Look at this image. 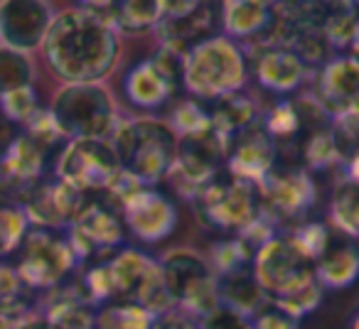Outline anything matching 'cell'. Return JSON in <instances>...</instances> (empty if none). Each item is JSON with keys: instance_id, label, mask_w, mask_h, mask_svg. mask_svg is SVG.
Wrapping results in <instances>:
<instances>
[{"instance_id": "48", "label": "cell", "mask_w": 359, "mask_h": 329, "mask_svg": "<svg viewBox=\"0 0 359 329\" xmlns=\"http://www.w3.org/2000/svg\"><path fill=\"white\" fill-rule=\"evenodd\" d=\"M347 50H349V57H352V59H357V62H359V25H357V30H354L352 40H349Z\"/></svg>"}, {"instance_id": "14", "label": "cell", "mask_w": 359, "mask_h": 329, "mask_svg": "<svg viewBox=\"0 0 359 329\" xmlns=\"http://www.w3.org/2000/svg\"><path fill=\"white\" fill-rule=\"evenodd\" d=\"M84 200L86 195H81L79 190L69 187L67 182L57 180V177H52V180L42 177L37 185H32L18 200V204L22 206L30 226L62 231V229H69V224L79 214Z\"/></svg>"}, {"instance_id": "10", "label": "cell", "mask_w": 359, "mask_h": 329, "mask_svg": "<svg viewBox=\"0 0 359 329\" xmlns=\"http://www.w3.org/2000/svg\"><path fill=\"white\" fill-rule=\"evenodd\" d=\"M185 55L160 45L150 59L135 64L123 79V94L130 106L153 111L185 89Z\"/></svg>"}, {"instance_id": "29", "label": "cell", "mask_w": 359, "mask_h": 329, "mask_svg": "<svg viewBox=\"0 0 359 329\" xmlns=\"http://www.w3.org/2000/svg\"><path fill=\"white\" fill-rule=\"evenodd\" d=\"M330 216L332 224L339 229V234L349 239H359V185L357 182L342 180L337 185L330 202Z\"/></svg>"}, {"instance_id": "51", "label": "cell", "mask_w": 359, "mask_h": 329, "mask_svg": "<svg viewBox=\"0 0 359 329\" xmlns=\"http://www.w3.org/2000/svg\"><path fill=\"white\" fill-rule=\"evenodd\" d=\"M273 6H283V3H288V0H271Z\"/></svg>"}, {"instance_id": "25", "label": "cell", "mask_w": 359, "mask_h": 329, "mask_svg": "<svg viewBox=\"0 0 359 329\" xmlns=\"http://www.w3.org/2000/svg\"><path fill=\"white\" fill-rule=\"evenodd\" d=\"M207 113H210L212 130L219 133L226 143H231L236 135H241L244 130H249L251 125L259 123V108H256L254 101L241 94V91L210 101V104H207Z\"/></svg>"}, {"instance_id": "49", "label": "cell", "mask_w": 359, "mask_h": 329, "mask_svg": "<svg viewBox=\"0 0 359 329\" xmlns=\"http://www.w3.org/2000/svg\"><path fill=\"white\" fill-rule=\"evenodd\" d=\"M13 133H11V123H8L3 115H0V140H11Z\"/></svg>"}, {"instance_id": "39", "label": "cell", "mask_w": 359, "mask_h": 329, "mask_svg": "<svg viewBox=\"0 0 359 329\" xmlns=\"http://www.w3.org/2000/svg\"><path fill=\"white\" fill-rule=\"evenodd\" d=\"M22 133L30 135L32 140H37V143H40L42 148H47V150H55L57 145L65 140V135L60 133L55 118H52L50 108H40V111H37V113L32 115V118L27 120L25 125H22Z\"/></svg>"}, {"instance_id": "44", "label": "cell", "mask_w": 359, "mask_h": 329, "mask_svg": "<svg viewBox=\"0 0 359 329\" xmlns=\"http://www.w3.org/2000/svg\"><path fill=\"white\" fill-rule=\"evenodd\" d=\"M153 329H200V327H197L195 317H190V314H185V312H175V309H170V312H163V314L155 317Z\"/></svg>"}, {"instance_id": "17", "label": "cell", "mask_w": 359, "mask_h": 329, "mask_svg": "<svg viewBox=\"0 0 359 329\" xmlns=\"http://www.w3.org/2000/svg\"><path fill=\"white\" fill-rule=\"evenodd\" d=\"M52 18L45 0H0V42L30 55L42 47Z\"/></svg>"}, {"instance_id": "18", "label": "cell", "mask_w": 359, "mask_h": 329, "mask_svg": "<svg viewBox=\"0 0 359 329\" xmlns=\"http://www.w3.org/2000/svg\"><path fill=\"white\" fill-rule=\"evenodd\" d=\"M313 99L330 118L359 108V62L349 55L330 57L315 76Z\"/></svg>"}, {"instance_id": "28", "label": "cell", "mask_w": 359, "mask_h": 329, "mask_svg": "<svg viewBox=\"0 0 359 329\" xmlns=\"http://www.w3.org/2000/svg\"><path fill=\"white\" fill-rule=\"evenodd\" d=\"M158 314L130 300L106 302L96 309V329H153Z\"/></svg>"}, {"instance_id": "42", "label": "cell", "mask_w": 359, "mask_h": 329, "mask_svg": "<svg viewBox=\"0 0 359 329\" xmlns=\"http://www.w3.org/2000/svg\"><path fill=\"white\" fill-rule=\"evenodd\" d=\"M25 293H30V290L22 285L15 265L3 263V260H0V302L15 300V298H20V295H25Z\"/></svg>"}, {"instance_id": "46", "label": "cell", "mask_w": 359, "mask_h": 329, "mask_svg": "<svg viewBox=\"0 0 359 329\" xmlns=\"http://www.w3.org/2000/svg\"><path fill=\"white\" fill-rule=\"evenodd\" d=\"M81 8H86V10H94V13H109L111 8H114L116 0H79Z\"/></svg>"}, {"instance_id": "23", "label": "cell", "mask_w": 359, "mask_h": 329, "mask_svg": "<svg viewBox=\"0 0 359 329\" xmlns=\"http://www.w3.org/2000/svg\"><path fill=\"white\" fill-rule=\"evenodd\" d=\"M106 265H109L111 283H114V298L130 300V302H135L143 285L160 268L158 260L135 248H118L111 258H106Z\"/></svg>"}, {"instance_id": "7", "label": "cell", "mask_w": 359, "mask_h": 329, "mask_svg": "<svg viewBox=\"0 0 359 329\" xmlns=\"http://www.w3.org/2000/svg\"><path fill=\"white\" fill-rule=\"evenodd\" d=\"M165 288L177 309L202 317L219 304V275L202 253L192 248H172L160 260Z\"/></svg>"}, {"instance_id": "12", "label": "cell", "mask_w": 359, "mask_h": 329, "mask_svg": "<svg viewBox=\"0 0 359 329\" xmlns=\"http://www.w3.org/2000/svg\"><path fill=\"white\" fill-rule=\"evenodd\" d=\"M259 197H261V216L278 224H295L305 221L310 206L315 204V182L310 175L298 167H276L271 175H266L259 182Z\"/></svg>"}, {"instance_id": "9", "label": "cell", "mask_w": 359, "mask_h": 329, "mask_svg": "<svg viewBox=\"0 0 359 329\" xmlns=\"http://www.w3.org/2000/svg\"><path fill=\"white\" fill-rule=\"evenodd\" d=\"M126 239V224L114 202L94 200L86 195L79 214L67 229V241L79 260H106L121 248Z\"/></svg>"}, {"instance_id": "32", "label": "cell", "mask_w": 359, "mask_h": 329, "mask_svg": "<svg viewBox=\"0 0 359 329\" xmlns=\"http://www.w3.org/2000/svg\"><path fill=\"white\" fill-rule=\"evenodd\" d=\"M298 150H300V158H303L308 170H325V167H330V164L342 162V155H339L330 125L313 130V133L300 143Z\"/></svg>"}, {"instance_id": "37", "label": "cell", "mask_w": 359, "mask_h": 329, "mask_svg": "<svg viewBox=\"0 0 359 329\" xmlns=\"http://www.w3.org/2000/svg\"><path fill=\"white\" fill-rule=\"evenodd\" d=\"M288 236L313 263H315V258L327 248L330 239H332V234H330V229L323 221H300Z\"/></svg>"}, {"instance_id": "26", "label": "cell", "mask_w": 359, "mask_h": 329, "mask_svg": "<svg viewBox=\"0 0 359 329\" xmlns=\"http://www.w3.org/2000/svg\"><path fill=\"white\" fill-rule=\"evenodd\" d=\"M269 295L261 288V283L256 280L254 270L244 268L236 270V273L222 275L219 278V302L226 307L236 309L244 317H254L266 302H269Z\"/></svg>"}, {"instance_id": "20", "label": "cell", "mask_w": 359, "mask_h": 329, "mask_svg": "<svg viewBox=\"0 0 359 329\" xmlns=\"http://www.w3.org/2000/svg\"><path fill=\"white\" fill-rule=\"evenodd\" d=\"M254 74L264 89L273 94H290L300 89L308 76V66L288 47H266L254 57Z\"/></svg>"}, {"instance_id": "3", "label": "cell", "mask_w": 359, "mask_h": 329, "mask_svg": "<svg viewBox=\"0 0 359 329\" xmlns=\"http://www.w3.org/2000/svg\"><path fill=\"white\" fill-rule=\"evenodd\" d=\"M249 62L239 42L215 35L185 52V89L192 99L210 104L244 89Z\"/></svg>"}, {"instance_id": "13", "label": "cell", "mask_w": 359, "mask_h": 329, "mask_svg": "<svg viewBox=\"0 0 359 329\" xmlns=\"http://www.w3.org/2000/svg\"><path fill=\"white\" fill-rule=\"evenodd\" d=\"M251 270L271 300L315 278V263L293 244L288 234H276L269 244L261 246L254 255Z\"/></svg>"}, {"instance_id": "2", "label": "cell", "mask_w": 359, "mask_h": 329, "mask_svg": "<svg viewBox=\"0 0 359 329\" xmlns=\"http://www.w3.org/2000/svg\"><path fill=\"white\" fill-rule=\"evenodd\" d=\"M121 170L138 185L150 187L168 180L177 158L180 138L163 118H130L116 125L111 135Z\"/></svg>"}, {"instance_id": "45", "label": "cell", "mask_w": 359, "mask_h": 329, "mask_svg": "<svg viewBox=\"0 0 359 329\" xmlns=\"http://www.w3.org/2000/svg\"><path fill=\"white\" fill-rule=\"evenodd\" d=\"M344 180L359 185V155H352V158L344 160Z\"/></svg>"}, {"instance_id": "41", "label": "cell", "mask_w": 359, "mask_h": 329, "mask_svg": "<svg viewBox=\"0 0 359 329\" xmlns=\"http://www.w3.org/2000/svg\"><path fill=\"white\" fill-rule=\"evenodd\" d=\"M251 327L254 329H300V319L276 304L273 300L264 304L259 312L251 317Z\"/></svg>"}, {"instance_id": "33", "label": "cell", "mask_w": 359, "mask_h": 329, "mask_svg": "<svg viewBox=\"0 0 359 329\" xmlns=\"http://www.w3.org/2000/svg\"><path fill=\"white\" fill-rule=\"evenodd\" d=\"M35 81V64L30 55L0 45V94H8Z\"/></svg>"}, {"instance_id": "36", "label": "cell", "mask_w": 359, "mask_h": 329, "mask_svg": "<svg viewBox=\"0 0 359 329\" xmlns=\"http://www.w3.org/2000/svg\"><path fill=\"white\" fill-rule=\"evenodd\" d=\"M323 298H325V288L320 285L318 278H313V280H308V283L293 288L290 293L280 295V298H273V302L280 304L283 309H288V312L295 314L298 319H303L323 304Z\"/></svg>"}, {"instance_id": "24", "label": "cell", "mask_w": 359, "mask_h": 329, "mask_svg": "<svg viewBox=\"0 0 359 329\" xmlns=\"http://www.w3.org/2000/svg\"><path fill=\"white\" fill-rule=\"evenodd\" d=\"M40 312L52 329H96V309L81 300L74 283L50 290Z\"/></svg>"}, {"instance_id": "1", "label": "cell", "mask_w": 359, "mask_h": 329, "mask_svg": "<svg viewBox=\"0 0 359 329\" xmlns=\"http://www.w3.org/2000/svg\"><path fill=\"white\" fill-rule=\"evenodd\" d=\"M40 50L65 84H101L118 64L121 40L104 13L69 8L52 18Z\"/></svg>"}, {"instance_id": "15", "label": "cell", "mask_w": 359, "mask_h": 329, "mask_svg": "<svg viewBox=\"0 0 359 329\" xmlns=\"http://www.w3.org/2000/svg\"><path fill=\"white\" fill-rule=\"evenodd\" d=\"M52 150L42 148L30 135L15 133L0 153V200L18 202L32 185L45 177Z\"/></svg>"}, {"instance_id": "50", "label": "cell", "mask_w": 359, "mask_h": 329, "mask_svg": "<svg viewBox=\"0 0 359 329\" xmlns=\"http://www.w3.org/2000/svg\"><path fill=\"white\" fill-rule=\"evenodd\" d=\"M347 329H359V312L352 317V322H349V327Z\"/></svg>"}, {"instance_id": "43", "label": "cell", "mask_w": 359, "mask_h": 329, "mask_svg": "<svg viewBox=\"0 0 359 329\" xmlns=\"http://www.w3.org/2000/svg\"><path fill=\"white\" fill-rule=\"evenodd\" d=\"M207 0H163V20H180V18L192 15L195 10H200Z\"/></svg>"}, {"instance_id": "31", "label": "cell", "mask_w": 359, "mask_h": 329, "mask_svg": "<svg viewBox=\"0 0 359 329\" xmlns=\"http://www.w3.org/2000/svg\"><path fill=\"white\" fill-rule=\"evenodd\" d=\"M254 255L256 251L251 246L244 244V239L239 236H231V239H222L219 244L212 246V253H210V263L215 268V273L219 275H229L236 273V270H244L254 265Z\"/></svg>"}, {"instance_id": "38", "label": "cell", "mask_w": 359, "mask_h": 329, "mask_svg": "<svg viewBox=\"0 0 359 329\" xmlns=\"http://www.w3.org/2000/svg\"><path fill=\"white\" fill-rule=\"evenodd\" d=\"M330 130H332L334 143H337V150L342 155V162L352 155H359V108L337 115Z\"/></svg>"}, {"instance_id": "8", "label": "cell", "mask_w": 359, "mask_h": 329, "mask_svg": "<svg viewBox=\"0 0 359 329\" xmlns=\"http://www.w3.org/2000/svg\"><path fill=\"white\" fill-rule=\"evenodd\" d=\"M121 164L111 140H65L55 162V177L81 195H104L121 175Z\"/></svg>"}, {"instance_id": "6", "label": "cell", "mask_w": 359, "mask_h": 329, "mask_svg": "<svg viewBox=\"0 0 359 329\" xmlns=\"http://www.w3.org/2000/svg\"><path fill=\"white\" fill-rule=\"evenodd\" d=\"M13 265L30 293H50L69 280L79 265V258L67 236H62L60 231L32 226L20 248L15 251Z\"/></svg>"}, {"instance_id": "21", "label": "cell", "mask_w": 359, "mask_h": 329, "mask_svg": "<svg viewBox=\"0 0 359 329\" xmlns=\"http://www.w3.org/2000/svg\"><path fill=\"white\" fill-rule=\"evenodd\" d=\"M315 278L323 288L342 290L359 280V246L354 239L339 234L330 239L327 248L315 258Z\"/></svg>"}, {"instance_id": "30", "label": "cell", "mask_w": 359, "mask_h": 329, "mask_svg": "<svg viewBox=\"0 0 359 329\" xmlns=\"http://www.w3.org/2000/svg\"><path fill=\"white\" fill-rule=\"evenodd\" d=\"M30 229V221L18 202L0 200V260L15 255Z\"/></svg>"}, {"instance_id": "5", "label": "cell", "mask_w": 359, "mask_h": 329, "mask_svg": "<svg viewBox=\"0 0 359 329\" xmlns=\"http://www.w3.org/2000/svg\"><path fill=\"white\" fill-rule=\"evenodd\" d=\"M190 202L200 224L215 231L239 234L261 216L259 185L239 180L224 170L207 182Z\"/></svg>"}, {"instance_id": "16", "label": "cell", "mask_w": 359, "mask_h": 329, "mask_svg": "<svg viewBox=\"0 0 359 329\" xmlns=\"http://www.w3.org/2000/svg\"><path fill=\"white\" fill-rule=\"evenodd\" d=\"M123 224L143 244L168 239L177 226V206L153 187H138L118 204Z\"/></svg>"}, {"instance_id": "19", "label": "cell", "mask_w": 359, "mask_h": 329, "mask_svg": "<svg viewBox=\"0 0 359 329\" xmlns=\"http://www.w3.org/2000/svg\"><path fill=\"white\" fill-rule=\"evenodd\" d=\"M276 160H278V148L271 140V135L264 130L261 120L236 135L229 143L226 153V172L246 182L259 185L266 175L276 170Z\"/></svg>"}, {"instance_id": "40", "label": "cell", "mask_w": 359, "mask_h": 329, "mask_svg": "<svg viewBox=\"0 0 359 329\" xmlns=\"http://www.w3.org/2000/svg\"><path fill=\"white\" fill-rule=\"evenodd\" d=\"M197 327L200 329H254L251 319L239 314L236 309L226 307V304H217L210 312H205L202 317H197Z\"/></svg>"}, {"instance_id": "34", "label": "cell", "mask_w": 359, "mask_h": 329, "mask_svg": "<svg viewBox=\"0 0 359 329\" xmlns=\"http://www.w3.org/2000/svg\"><path fill=\"white\" fill-rule=\"evenodd\" d=\"M168 125L175 130V135H177V138H187V135L205 133V130L212 128L210 113H207V104H202V101H197V99L180 101V104L170 111Z\"/></svg>"}, {"instance_id": "4", "label": "cell", "mask_w": 359, "mask_h": 329, "mask_svg": "<svg viewBox=\"0 0 359 329\" xmlns=\"http://www.w3.org/2000/svg\"><path fill=\"white\" fill-rule=\"evenodd\" d=\"M65 140H111L121 123L111 91L104 84H65L50 106Z\"/></svg>"}, {"instance_id": "47", "label": "cell", "mask_w": 359, "mask_h": 329, "mask_svg": "<svg viewBox=\"0 0 359 329\" xmlns=\"http://www.w3.org/2000/svg\"><path fill=\"white\" fill-rule=\"evenodd\" d=\"M18 329H52V327H50V322L45 319V314L37 312V314H32V317L27 319V322H22Z\"/></svg>"}, {"instance_id": "11", "label": "cell", "mask_w": 359, "mask_h": 329, "mask_svg": "<svg viewBox=\"0 0 359 329\" xmlns=\"http://www.w3.org/2000/svg\"><path fill=\"white\" fill-rule=\"evenodd\" d=\"M226 153H229V143L212 128L205 133L180 138L177 158H175L168 180L177 187L180 195L192 200L207 182L215 180L224 170Z\"/></svg>"}, {"instance_id": "27", "label": "cell", "mask_w": 359, "mask_h": 329, "mask_svg": "<svg viewBox=\"0 0 359 329\" xmlns=\"http://www.w3.org/2000/svg\"><path fill=\"white\" fill-rule=\"evenodd\" d=\"M104 15L116 32L140 35L158 27L163 18V0H116L114 8Z\"/></svg>"}, {"instance_id": "35", "label": "cell", "mask_w": 359, "mask_h": 329, "mask_svg": "<svg viewBox=\"0 0 359 329\" xmlns=\"http://www.w3.org/2000/svg\"><path fill=\"white\" fill-rule=\"evenodd\" d=\"M40 108V94H37V89L32 84L13 89L8 94H0V115L11 125H20L22 128Z\"/></svg>"}, {"instance_id": "22", "label": "cell", "mask_w": 359, "mask_h": 329, "mask_svg": "<svg viewBox=\"0 0 359 329\" xmlns=\"http://www.w3.org/2000/svg\"><path fill=\"white\" fill-rule=\"evenodd\" d=\"M222 27L229 40H261L276 20L271 0H222Z\"/></svg>"}]
</instances>
